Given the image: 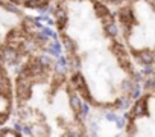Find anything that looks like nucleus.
I'll return each mask as SVG.
<instances>
[{
  "label": "nucleus",
  "instance_id": "2eb2a0df",
  "mask_svg": "<svg viewBox=\"0 0 155 137\" xmlns=\"http://www.w3.org/2000/svg\"><path fill=\"white\" fill-rule=\"evenodd\" d=\"M67 62L71 65V68H74V70H76V68H79V67H81V59L78 58L74 53H70V56H68Z\"/></svg>",
  "mask_w": 155,
  "mask_h": 137
},
{
  "label": "nucleus",
  "instance_id": "f8f14e48",
  "mask_svg": "<svg viewBox=\"0 0 155 137\" xmlns=\"http://www.w3.org/2000/svg\"><path fill=\"white\" fill-rule=\"evenodd\" d=\"M105 34H107V37L114 38V37L119 34V28H117V25H116L114 22L110 23V25H107V26H105Z\"/></svg>",
  "mask_w": 155,
  "mask_h": 137
},
{
  "label": "nucleus",
  "instance_id": "0eeeda50",
  "mask_svg": "<svg viewBox=\"0 0 155 137\" xmlns=\"http://www.w3.org/2000/svg\"><path fill=\"white\" fill-rule=\"evenodd\" d=\"M55 17H56V28L59 31H62L67 25V14H65V8L64 6H58L55 9Z\"/></svg>",
  "mask_w": 155,
  "mask_h": 137
},
{
  "label": "nucleus",
  "instance_id": "5701e85b",
  "mask_svg": "<svg viewBox=\"0 0 155 137\" xmlns=\"http://www.w3.org/2000/svg\"><path fill=\"white\" fill-rule=\"evenodd\" d=\"M110 23H113V17H110V15L104 17V26H107V25H110Z\"/></svg>",
  "mask_w": 155,
  "mask_h": 137
},
{
  "label": "nucleus",
  "instance_id": "aec40b11",
  "mask_svg": "<svg viewBox=\"0 0 155 137\" xmlns=\"http://www.w3.org/2000/svg\"><path fill=\"white\" fill-rule=\"evenodd\" d=\"M116 125H117L119 128H123V126H125V117H117V119H116Z\"/></svg>",
  "mask_w": 155,
  "mask_h": 137
},
{
  "label": "nucleus",
  "instance_id": "b1692460",
  "mask_svg": "<svg viewBox=\"0 0 155 137\" xmlns=\"http://www.w3.org/2000/svg\"><path fill=\"white\" fill-rule=\"evenodd\" d=\"M143 73H144V75L152 73V67H150V64H147V67H146V68H143Z\"/></svg>",
  "mask_w": 155,
  "mask_h": 137
},
{
  "label": "nucleus",
  "instance_id": "4468645a",
  "mask_svg": "<svg viewBox=\"0 0 155 137\" xmlns=\"http://www.w3.org/2000/svg\"><path fill=\"white\" fill-rule=\"evenodd\" d=\"M135 84H137V81H132V79H125V81L122 82V90H123L125 93H129V95H131V92L134 90Z\"/></svg>",
  "mask_w": 155,
  "mask_h": 137
},
{
  "label": "nucleus",
  "instance_id": "a211bd4d",
  "mask_svg": "<svg viewBox=\"0 0 155 137\" xmlns=\"http://www.w3.org/2000/svg\"><path fill=\"white\" fill-rule=\"evenodd\" d=\"M140 87H138V84H135V87H134V90L131 92V98H134V99H137L138 96H140Z\"/></svg>",
  "mask_w": 155,
  "mask_h": 137
},
{
  "label": "nucleus",
  "instance_id": "9d476101",
  "mask_svg": "<svg viewBox=\"0 0 155 137\" xmlns=\"http://www.w3.org/2000/svg\"><path fill=\"white\" fill-rule=\"evenodd\" d=\"M94 12H96V15L99 18H104V17L110 15V9L105 5H102V3H94Z\"/></svg>",
  "mask_w": 155,
  "mask_h": 137
},
{
  "label": "nucleus",
  "instance_id": "dca6fc26",
  "mask_svg": "<svg viewBox=\"0 0 155 137\" xmlns=\"http://www.w3.org/2000/svg\"><path fill=\"white\" fill-rule=\"evenodd\" d=\"M49 53H52V55H55V56H59L61 53V44L59 43H52L50 46H47V49H46Z\"/></svg>",
  "mask_w": 155,
  "mask_h": 137
},
{
  "label": "nucleus",
  "instance_id": "6ab92c4d",
  "mask_svg": "<svg viewBox=\"0 0 155 137\" xmlns=\"http://www.w3.org/2000/svg\"><path fill=\"white\" fill-rule=\"evenodd\" d=\"M155 87V79L153 78H150V79H147L146 82H144V89L146 90H150V89H153Z\"/></svg>",
  "mask_w": 155,
  "mask_h": 137
},
{
  "label": "nucleus",
  "instance_id": "6e6552de",
  "mask_svg": "<svg viewBox=\"0 0 155 137\" xmlns=\"http://www.w3.org/2000/svg\"><path fill=\"white\" fill-rule=\"evenodd\" d=\"M70 107H71V110L74 111V114L81 113V108H82V102H81V99L78 98L74 93H71V92H70Z\"/></svg>",
  "mask_w": 155,
  "mask_h": 137
},
{
  "label": "nucleus",
  "instance_id": "1a4fd4ad",
  "mask_svg": "<svg viewBox=\"0 0 155 137\" xmlns=\"http://www.w3.org/2000/svg\"><path fill=\"white\" fill-rule=\"evenodd\" d=\"M62 43H64V47L70 52V53H74L76 49H78V44L74 40H71L68 35H62Z\"/></svg>",
  "mask_w": 155,
  "mask_h": 137
},
{
  "label": "nucleus",
  "instance_id": "f3484780",
  "mask_svg": "<svg viewBox=\"0 0 155 137\" xmlns=\"http://www.w3.org/2000/svg\"><path fill=\"white\" fill-rule=\"evenodd\" d=\"M129 102H131V99L126 96V98H122V99H119L117 102H116V107L117 108H128V105H129Z\"/></svg>",
  "mask_w": 155,
  "mask_h": 137
},
{
  "label": "nucleus",
  "instance_id": "412c9836",
  "mask_svg": "<svg viewBox=\"0 0 155 137\" xmlns=\"http://www.w3.org/2000/svg\"><path fill=\"white\" fill-rule=\"evenodd\" d=\"M107 120H110V122H116V119H117V116L114 114V113H107Z\"/></svg>",
  "mask_w": 155,
  "mask_h": 137
},
{
  "label": "nucleus",
  "instance_id": "f257e3e1",
  "mask_svg": "<svg viewBox=\"0 0 155 137\" xmlns=\"http://www.w3.org/2000/svg\"><path fill=\"white\" fill-rule=\"evenodd\" d=\"M38 20L23 14L9 0H0V61L17 67L28 56L47 49L49 37L43 34Z\"/></svg>",
  "mask_w": 155,
  "mask_h": 137
},
{
  "label": "nucleus",
  "instance_id": "393cba45",
  "mask_svg": "<svg viewBox=\"0 0 155 137\" xmlns=\"http://www.w3.org/2000/svg\"><path fill=\"white\" fill-rule=\"evenodd\" d=\"M108 2H111V3H120L122 0H108Z\"/></svg>",
  "mask_w": 155,
  "mask_h": 137
},
{
  "label": "nucleus",
  "instance_id": "4be33fe9",
  "mask_svg": "<svg viewBox=\"0 0 155 137\" xmlns=\"http://www.w3.org/2000/svg\"><path fill=\"white\" fill-rule=\"evenodd\" d=\"M128 134H137V129H135V125L134 123H131L128 126Z\"/></svg>",
  "mask_w": 155,
  "mask_h": 137
},
{
  "label": "nucleus",
  "instance_id": "f03ea898",
  "mask_svg": "<svg viewBox=\"0 0 155 137\" xmlns=\"http://www.w3.org/2000/svg\"><path fill=\"white\" fill-rule=\"evenodd\" d=\"M14 79L9 75L8 65L0 61V131L5 128V125L14 114Z\"/></svg>",
  "mask_w": 155,
  "mask_h": 137
},
{
  "label": "nucleus",
  "instance_id": "9b49d317",
  "mask_svg": "<svg viewBox=\"0 0 155 137\" xmlns=\"http://www.w3.org/2000/svg\"><path fill=\"white\" fill-rule=\"evenodd\" d=\"M119 64H120V67L123 68V70H126V72H132V68H131V59H129L128 55H122V56H119Z\"/></svg>",
  "mask_w": 155,
  "mask_h": 137
},
{
  "label": "nucleus",
  "instance_id": "7ed1b4c3",
  "mask_svg": "<svg viewBox=\"0 0 155 137\" xmlns=\"http://www.w3.org/2000/svg\"><path fill=\"white\" fill-rule=\"evenodd\" d=\"M71 84L74 85V89L81 93V96L84 98V101L87 102H91V95H90V90L87 87V82L84 79V76L81 73H74L71 76Z\"/></svg>",
  "mask_w": 155,
  "mask_h": 137
},
{
  "label": "nucleus",
  "instance_id": "ddd939ff",
  "mask_svg": "<svg viewBox=\"0 0 155 137\" xmlns=\"http://www.w3.org/2000/svg\"><path fill=\"white\" fill-rule=\"evenodd\" d=\"M111 52L119 58V56H122V55H126V50H125V47L120 44V43H113V46H111Z\"/></svg>",
  "mask_w": 155,
  "mask_h": 137
},
{
  "label": "nucleus",
  "instance_id": "20e7f679",
  "mask_svg": "<svg viewBox=\"0 0 155 137\" xmlns=\"http://www.w3.org/2000/svg\"><path fill=\"white\" fill-rule=\"evenodd\" d=\"M147 114H149V111H147V98H143V99L137 101V104L132 108V113L126 114V117L134 119V117H143V116H147Z\"/></svg>",
  "mask_w": 155,
  "mask_h": 137
},
{
  "label": "nucleus",
  "instance_id": "39448f33",
  "mask_svg": "<svg viewBox=\"0 0 155 137\" xmlns=\"http://www.w3.org/2000/svg\"><path fill=\"white\" fill-rule=\"evenodd\" d=\"M134 53H135V56L140 59V62H143V64H146V65L155 62V52H152V50H149V49L134 50Z\"/></svg>",
  "mask_w": 155,
  "mask_h": 137
},
{
  "label": "nucleus",
  "instance_id": "423d86ee",
  "mask_svg": "<svg viewBox=\"0 0 155 137\" xmlns=\"http://www.w3.org/2000/svg\"><path fill=\"white\" fill-rule=\"evenodd\" d=\"M119 14H120V18H122L123 25L132 26V25H135V23H137V20H135V15H134V11H132L131 8H123V9H122Z\"/></svg>",
  "mask_w": 155,
  "mask_h": 137
}]
</instances>
